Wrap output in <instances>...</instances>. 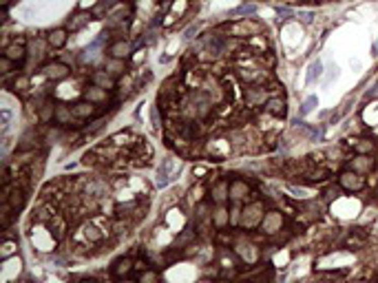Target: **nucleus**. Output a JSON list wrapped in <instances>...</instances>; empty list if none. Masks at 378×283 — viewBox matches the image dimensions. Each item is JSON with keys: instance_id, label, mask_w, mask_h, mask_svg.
<instances>
[{"instance_id": "f257e3e1", "label": "nucleus", "mask_w": 378, "mask_h": 283, "mask_svg": "<svg viewBox=\"0 0 378 283\" xmlns=\"http://www.w3.org/2000/svg\"><path fill=\"white\" fill-rule=\"evenodd\" d=\"M338 186L343 190H363L365 188V177L356 171H343L338 175Z\"/></svg>"}, {"instance_id": "f03ea898", "label": "nucleus", "mask_w": 378, "mask_h": 283, "mask_svg": "<svg viewBox=\"0 0 378 283\" xmlns=\"http://www.w3.org/2000/svg\"><path fill=\"white\" fill-rule=\"evenodd\" d=\"M42 73H45L49 80L58 82V80H64V77L71 73V69L66 67L64 62H58V60H56V62H47L45 67H42Z\"/></svg>"}, {"instance_id": "7ed1b4c3", "label": "nucleus", "mask_w": 378, "mask_h": 283, "mask_svg": "<svg viewBox=\"0 0 378 283\" xmlns=\"http://www.w3.org/2000/svg\"><path fill=\"white\" fill-rule=\"evenodd\" d=\"M3 56L9 58L11 62H16V64H22L24 58H27V47H24V42H18L16 40V42H11V45L5 47Z\"/></svg>"}, {"instance_id": "20e7f679", "label": "nucleus", "mask_w": 378, "mask_h": 283, "mask_svg": "<svg viewBox=\"0 0 378 283\" xmlns=\"http://www.w3.org/2000/svg\"><path fill=\"white\" fill-rule=\"evenodd\" d=\"M66 42H69V29H64V27L53 29V31H49V35H47V45L51 47V49H64Z\"/></svg>"}, {"instance_id": "39448f33", "label": "nucleus", "mask_w": 378, "mask_h": 283, "mask_svg": "<svg viewBox=\"0 0 378 283\" xmlns=\"http://www.w3.org/2000/svg\"><path fill=\"white\" fill-rule=\"evenodd\" d=\"M133 53V47L129 40H118L108 47V56L111 58H118V60H126Z\"/></svg>"}, {"instance_id": "423d86ee", "label": "nucleus", "mask_w": 378, "mask_h": 283, "mask_svg": "<svg viewBox=\"0 0 378 283\" xmlns=\"http://www.w3.org/2000/svg\"><path fill=\"white\" fill-rule=\"evenodd\" d=\"M91 80H93L95 87L106 89V91H113V89H115V80H113V75L108 73V71H93Z\"/></svg>"}, {"instance_id": "0eeeda50", "label": "nucleus", "mask_w": 378, "mask_h": 283, "mask_svg": "<svg viewBox=\"0 0 378 283\" xmlns=\"http://www.w3.org/2000/svg\"><path fill=\"white\" fill-rule=\"evenodd\" d=\"M71 108H73V115L82 117V119H87V117H91L95 113V104H93V102H89V100L78 102V104H73Z\"/></svg>"}, {"instance_id": "6e6552de", "label": "nucleus", "mask_w": 378, "mask_h": 283, "mask_svg": "<svg viewBox=\"0 0 378 283\" xmlns=\"http://www.w3.org/2000/svg\"><path fill=\"white\" fill-rule=\"evenodd\" d=\"M250 192V188H248V184H243L241 179H235L233 184H230V188H228V197L233 201H239V199H243Z\"/></svg>"}, {"instance_id": "1a4fd4ad", "label": "nucleus", "mask_w": 378, "mask_h": 283, "mask_svg": "<svg viewBox=\"0 0 378 283\" xmlns=\"http://www.w3.org/2000/svg\"><path fill=\"white\" fill-rule=\"evenodd\" d=\"M266 111L270 113L274 117H285V113H288V108H285V102L281 98H272L266 102Z\"/></svg>"}, {"instance_id": "9d476101", "label": "nucleus", "mask_w": 378, "mask_h": 283, "mask_svg": "<svg viewBox=\"0 0 378 283\" xmlns=\"http://www.w3.org/2000/svg\"><path fill=\"white\" fill-rule=\"evenodd\" d=\"M24 199H27V195H24V190L22 188H16V190H11L9 192V197H7V204L14 210H20L24 206Z\"/></svg>"}, {"instance_id": "9b49d317", "label": "nucleus", "mask_w": 378, "mask_h": 283, "mask_svg": "<svg viewBox=\"0 0 378 283\" xmlns=\"http://www.w3.org/2000/svg\"><path fill=\"white\" fill-rule=\"evenodd\" d=\"M84 98H87L89 102H106V89H100V87H89L87 91H84Z\"/></svg>"}, {"instance_id": "f8f14e48", "label": "nucleus", "mask_w": 378, "mask_h": 283, "mask_svg": "<svg viewBox=\"0 0 378 283\" xmlns=\"http://www.w3.org/2000/svg\"><path fill=\"white\" fill-rule=\"evenodd\" d=\"M71 117H73V108L71 106H64V104L56 106V117H53V119H56L58 124H69Z\"/></svg>"}, {"instance_id": "ddd939ff", "label": "nucleus", "mask_w": 378, "mask_h": 283, "mask_svg": "<svg viewBox=\"0 0 378 283\" xmlns=\"http://www.w3.org/2000/svg\"><path fill=\"white\" fill-rule=\"evenodd\" d=\"M371 168H374V161H371L367 155H358V157L354 159V164H352V171H356V173H361V171L367 173V171H371Z\"/></svg>"}, {"instance_id": "4468645a", "label": "nucleus", "mask_w": 378, "mask_h": 283, "mask_svg": "<svg viewBox=\"0 0 378 283\" xmlns=\"http://www.w3.org/2000/svg\"><path fill=\"white\" fill-rule=\"evenodd\" d=\"M321 75H323V62H321V60H314V62L310 64V69H308V77H306V82H308V84H314Z\"/></svg>"}, {"instance_id": "2eb2a0df", "label": "nucleus", "mask_w": 378, "mask_h": 283, "mask_svg": "<svg viewBox=\"0 0 378 283\" xmlns=\"http://www.w3.org/2000/svg\"><path fill=\"white\" fill-rule=\"evenodd\" d=\"M106 71L111 75H122L126 71V62H124V60H118V58H111L106 62Z\"/></svg>"}, {"instance_id": "dca6fc26", "label": "nucleus", "mask_w": 378, "mask_h": 283, "mask_svg": "<svg viewBox=\"0 0 378 283\" xmlns=\"http://www.w3.org/2000/svg\"><path fill=\"white\" fill-rule=\"evenodd\" d=\"M133 270V261L131 259H120V261H115L113 266V274L115 276H122V274H129Z\"/></svg>"}, {"instance_id": "f3484780", "label": "nucleus", "mask_w": 378, "mask_h": 283, "mask_svg": "<svg viewBox=\"0 0 378 283\" xmlns=\"http://www.w3.org/2000/svg\"><path fill=\"white\" fill-rule=\"evenodd\" d=\"M230 14H233V16H254V14H257V5H248V3H243L241 7L233 9Z\"/></svg>"}, {"instance_id": "a211bd4d", "label": "nucleus", "mask_w": 378, "mask_h": 283, "mask_svg": "<svg viewBox=\"0 0 378 283\" xmlns=\"http://www.w3.org/2000/svg\"><path fill=\"white\" fill-rule=\"evenodd\" d=\"M354 150L356 153H361V155H367L374 150V142H369V140H356L354 142Z\"/></svg>"}, {"instance_id": "6ab92c4d", "label": "nucleus", "mask_w": 378, "mask_h": 283, "mask_svg": "<svg viewBox=\"0 0 378 283\" xmlns=\"http://www.w3.org/2000/svg\"><path fill=\"white\" fill-rule=\"evenodd\" d=\"M29 87H31V80H29L27 75H16V80H14V89H16L18 93H24Z\"/></svg>"}, {"instance_id": "aec40b11", "label": "nucleus", "mask_w": 378, "mask_h": 283, "mask_svg": "<svg viewBox=\"0 0 378 283\" xmlns=\"http://www.w3.org/2000/svg\"><path fill=\"white\" fill-rule=\"evenodd\" d=\"M316 104H319V98H316V95H310V98L301 104V115H308V113L312 111V108H314Z\"/></svg>"}, {"instance_id": "412c9836", "label": "nucleus", "mask_w": 378, "mask_h": 283, "mask_svg": "<svg viewBox=\"0 0 378 283\" xmlns=\"http://www.w3.org/2000/svg\"><path fill=\"white\" fill-rule=\"evenodd\" d=\"M246 95H248V100H250V102H261V100H266V93L261 91V89H254V87H252V89H248V93H246Z\"/></svg>"}, {"instance_id": "4be33fe9", "label": "nucleus", "mask_w": 378, "mask_h": 283, "mask_svg": "<svg viewBox=\"0 0 378 283\" xmlns=\"http://www.w3.org/2000/svg\"><path fill=\"white\" fill-rule=\"evenodd\" d=\"M228 188H230V186H225V184H219L217 188L212 190V192H215V201H219V204H221V201L225 199V197H228V195H225V192H228Z\"/></svg>"}, {"instance_id": "5701e85b", "label": "nucleus", "mask_w": 378, "mask_h": 283, "mask_svg": "<svg viewBox=\"0 0 378 283\" xmlns=\"http://www.w3.org/2000/svg\"><path fill=\"white\" fill-rule=\"evenodd\" d=\"M14 64H16V62H11L9 58H5V56L0 58V71H3L5 75H7V73H11V67H14Z\"/></svg>"}, {"instance_id": "b1692460", "label": "nucleus", "mask_w": 378, "mask_h": 283, "mask_svg": "<svg viewBox=\"0 0 378 283\" xmlns=\"http://www.w3.org/2000/svg\"><path fill=\"white\" fill-rule=\"evenodd\" d=\"M327 71H330V73H327V75H325V84H330V82L334 80V77H336V75H338V67H336V64H332V67H330V69H327Z\"/></svg>"}, {"instance_id": "393cba45", "label": "nucleus", "mask_w": 378, "mask_h": 283, "mask_svg": "<svg viewBox=\"0 0 378 283\" xmlns=\"http://www.w3.org/2000/svg\"><path fill=\"white\" fill-rule=\"evenodd\" d=\"M9 119H11V111L9 108H3V131L9 129Z\"/></svg>"}, {"instance_id": "a878e982", "label": "nucleus", "mask_w": 378, "mask_h": 283, "mask_svg": "<svg viewBox=\"0 0 378 283\" xmlns=\"http://www.w3.org/2000/svg\"><path fill=\"white\" fill-rule=\"evenodd\" d=\"M215 221H217V226H223V224H225V210H223V208H219V210H217Z\"/></svg>"}, {"instance_id": "bb28decb", "label": "nucleus", "mask_w": 378, "mask_h": 283, "mask_svg": "<svg viewBox=\"0 0 378 283\" xmlns=\"http://www.w3.org/2000/svg\"><path fill=\"white\" fill-rule=\"evenodd\" d=\"M142 283H155V274H153V272H146L144 279H142Z\"/></svg>"}, {"instance_id": "cd10ccee", "label": "nucleus", "mask_w": 378, "mask_h": 283, "mask_svg": "<svg viewBox=\"0 0 378 283\" xmlns=\"http://www.w3.org/2000/svg\"><path fill=\"white\" fill-rule=\"evenodd\" d=\"M301 18H303V22H312L314 14H312V11H308V14H301Z\"/></svg>"}, {"instance_id": "c85d7f7f", "label": "nucleus", "mask_w": 378, "mask_h": 283, "mask_svg": "<svg viewBox=\"0 0 378 283\" xmlns=\"http://www.w3.org/2000/svg\"><path fill=\"white\" fill-rule=\"evenodd\" d=\"M371 56H378V40L371 45Z\"/></svg>"}, {"instance_id": "c756f323", "label": "nucleus", "mask_w": 378, "mask_h": 283, "mask_svg": "<svg viewBox=\"0 0 378 283\" xmlns=\"http://www.w3.org/2000/svg\"><path fill=\"white\" fill-rule=\"evenodd\" d=\"M199 283H208V281H199Z\"/></svg>"}]
</instances>
